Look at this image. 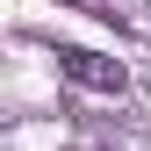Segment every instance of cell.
<instances>
[{
	"mask_svg": "<svg viewBox=\"0 0 151 151\" xmlns=\"http://www.w3.org/2000/svg\"><path fill=\"white\" fill-rule=\"evenodd\" d=\"M58 72L79 79V86H93V93H122V86H129L122 58H101V50H58Z\"/></svg>",
	"mask_w": 151,
	"mask_h": 151,
	"instance_id": "1",
	"label": "cell"
},
{
	"mask_svg": "<svg viewBox=\"0 0 151 151\" xmlns=\"http://www.w3.org/2000/svg\"><path fill=\"white\" fill-rule=\"evenodd\" d=\"M72 7H93V14H108V0H72Z\"/></svg>",
	"mask_w": 151,
	"mask_h": 151,
	"instance_id": "2",
	"label": "cell"
}]
</instances>
